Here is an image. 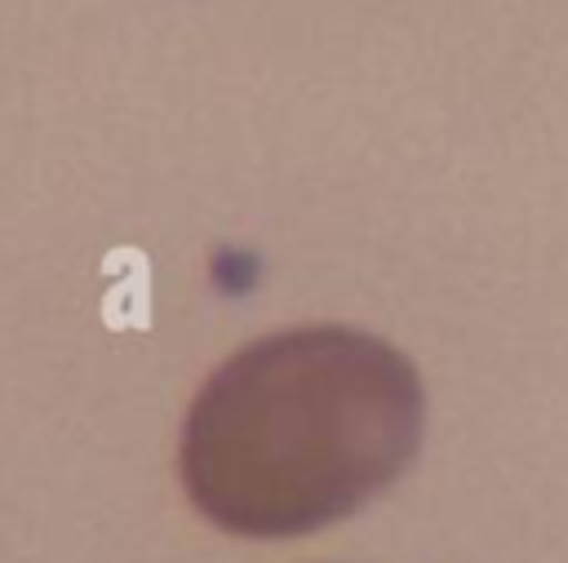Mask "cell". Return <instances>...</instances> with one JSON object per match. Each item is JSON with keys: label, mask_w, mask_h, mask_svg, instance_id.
<instances>
[{"label": "cell", "mask_w": 568, "mask_h": 563, "mask_svg": "<svg viewBox=\"0 0 568 563\" xmlns=\"http://www.w3.org/2000/svg\"><path fill=\"white\" fill-rule=\"evenodd\" d=\"M422 430V377L395 346L293 328L248 341L200 386L178 470L209 523L280 541L368 505L408 470Z\"/></svg>", "instance_id": "cell-1"}]
</instances>
